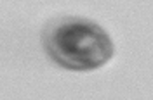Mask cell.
Returning a JSON list of instances; mask_svg holds the SVG:
<instances>
[{
    "mask_svg": "<svg viewBox=\"0 0 153 100\" xmlns=\"http://www.w3.org/2000/svg\"><path fill=\"white\" fill-rule=\"evenodd\" d=\"M44 45L59 66L73 71L96 69L113 55V45L108 35L89 21L54 24L44 36Z\"/></svg>",
    "mask_w": 153,
    "mask_h": 100,
    "instance_id": "1",
    "label": "cell"
}]
</instances>
